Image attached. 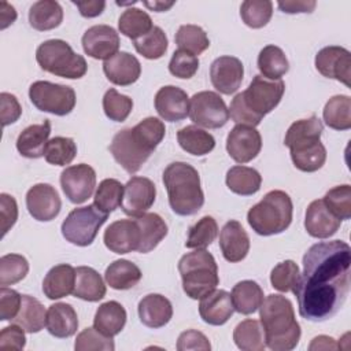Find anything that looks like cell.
Here are the masks:
<instances>
[{
  "label": "cell",
  "instance_id": "cell-5",
  "mask_svg": "<svg viewBox=\"0 0 351 351\" xmlns=\"http://www.w3.org/2000/svg\"><path fill=\"white\" fill-rule=\"evenodd\" d=\"M322 132L324 125L315 115L299 119L288 128L284 144L289 148L291 159L300 171L313 173L324 166L326 149L321 143Z\"/></svg>",
  "mask_w": 351,
  "mask_h": 351
},
{
  "label": "cell",
  "instance_id": "cell-13",
  "mask_svg": "<svg viewBox=\"0 0 351 351\" xmlns=\"http://www.w3.org/2000/svg\"><path fill=\"white\" fill-rule=\"evenodd\" d=\"M60 186L71 203L81 204L86 202L95 191L96 173L93 167L86 163L69 166L60 174Z\"/></svg>",
  "mask_w": 351,
  "mask_h": 351
},
{
  "label": "cell",
  "instance_id": "cell-24",
  "mask_svg": "<svg viewBox=\"0 0 351 351\" xmlns=\"http://www.w3.org/2000/svg\"><path fill=\"white\" fill-rule=\"evenodd\" d=\"M234 307L232 296L225 289H214L208 295L203 296L199 303L200 318L214 326L223 325L233 315Z\"/></svg>",
  "mask_w": 351,
  "mask_h": 351
},
{
  "label": "cell",
  "instance_id": "cell-47",
  "mask_svg": "<svg viewBox=\"0 0 351 351\" xmlns=\"http://www.w3.org/2000/svg\"><path fill=\"white\" fill-rule=\"evenodd\" d=\"M273 14V3L269 0H245L240 5L243 22L252 29L266 26Z\"/></svg>",
  "mask_w": 351,
  "mask_h": 351
},
{
  "label": "cell",
  "instance_id": "cell-41",
  "mask_svg": "<svg viewBox=\"0 0 351 351\" xmlns=\"http://www.w3.org/2000/svg\"><path fill=\"white\" fill-rule=\"evenodd\" d=\"M233 340L241 351H263L266 348L263 328L256 319H244L233 330Z\"/></svg>",
  "mask_w": 351,
  "mask_h": 351
},
{
  "label": "cell",
  "instance_id": "cell-37",
  "mask_svg": "<svg viewBox=\"0 0 351 351\" xmlns=\"http://www.w3.org/2000/svg\"><path fill=\"white\" fill-rule=\"evenodd\" d=\"M226 186L236 195L251 196L261 189L262 177L258 170L248 166H233L226 173Z\"/></svg>",
  "mask_w": 351,
  "mask_h": 351
},
{
  "label": "cell",
  "instance_id": "cell-45",
  "mask_svg": "<svg viewBox=\"0 0 351 351\" xmlns=\"http://www.w3.org/2000/svg\"><path fill=\"white\" fill-rule=\"evenodd\" d=\"M122 196H123V185L115 178H106L99 184L95 192L93 204L101 211L110 214L121 206Z\"/></svg>",
  "mask_w": 351,
  "mask_h": 351
},
{
  "label": "cell",
  "instance_id": "cell-2",
  "mask_svg": "<svg viewBox=\"0 0 351 351\" xmlns=\"http://www.w3.org/2000/svg\"><path fill=\"white\" fill-rule=\"evenodd\" d=\"M165 133V123L155 117H148L133 128L119 130L108 148L117 163L129 174H134L156 149Z\"/></svg>",
  "mask_w": 351,
  "mask_h": 351
},
{
  "label": "cell",
  "instance_id": "cell-33",
  "mask_svg": "<svg viewBox=\"0 0 351 351\" xmlns=\"http://www.w3.org/2000/svg\"><path fill=\"white\" fill-rule=\"evenodd\" d=\"M232 302L234 311L250 315L259 310L263 302V289L252 280H244L237 282L232 289Z\"/></svg>",
  "mask_w": 351,
  "mask_h": 351
},
{
  "label": "cell",
  "instance_id": "cell-9",
  "mask_svg": "<svg viewBox=\"0 0 351 351\" xmlns=\"http://www.w3.org/2000/svg\"><path fill=\"white\" fill-rule=\"evenodd\" d=\"M36 60L44 71L69 80H78L88 70L85 58L75 53L66 41L59 38L41 43L36 51Z\"/></svg>",
  "mask_w": 351,
  "mask_h": 351
},
{
  "label": "cell",
  "instance_id": "cell-49",
  "mask_svg": "<svg viewBox=\"0 0 351 351\" xmlns=\"http://www.w3.org/2000/svg\"><path fill=\"white\" fill-rule=\"evenodd\" d=\"M77 155V145L70 137H53L45 148V160L55 166H66L73 162Z\"/></svg>",
  "mask_w": 351,
  "mask_h": 351
},
{
  "label": "cell",
  "instance_id": "cell-58",
  "mask_svg": "<svg viewBox=\"0 0 351 351\" xmlns=\"http://www.w3.org/2000/svg\"><path fill=\"white\" fill-rule=\"evenodd\" d=\"M0 219H1V236H5L7 232L15 225L18 219L16 200L8 193L0 195Z\"/></svg>",
  "mask_w": 351,
  "mask_h": 351
},
{
  "label": "cell",
  "instance_id": "cell-56",
  "mask_svg": "<svg viewBox=\"0 0 351 351\" xmlns=\"http://www.w3.org/2000/svg\"><path fill=\"white\" fill-rule=\"evenodd\" d=\"M25 329L16 324H11L5 326L0 332V348L1 350H11V351H21L25 348L26 337Z\"/></svg>",
  "mask_w": 351,
  "mask_h": 351
},
{
  "label": "cell",
  "instance_id": "cell-61",
  "mask_svg": "<svg viewBox=\"0 0 351 351\" xmlns=\"http://www.w3.org/2000/svg\"><path fill=\"white\" fill-rule=\"evenodd\" d=\"M74 5H77V8L80 10V14L84 18H95L99 16L104 7H106V1H99V0H88V1H73Z\"/></svg>",
  "mask_w": 351,
  "mask_h": 351
},
{
  "label": "cell",
  "instance_id": "cell-53",
  "mask_svg": "<svg viewBox=\"0 0 351 351\" xmlns=\"http://www.w3.org/2000/svg\"><path fill=\"white\" fill-rule=\"evenodd\" d=\"M75 351H112L115 348L112 337L100 333L95 326L85 328L77 335Z\"/></svg>",
  "mask_w": 351,
  "mask_h": 351
},
{
  "label": "cell",
  "instance_id": "cell-4",
  "mask_svg": "<svg viewBox=\"0 0 351 351\" xmlns=\"http://www.w3.org/2000/svg\"><path fill=\"white\" fill-rule=\"evenodd\" d=\"M265 343L273 351H291L300 340V325L295 318L293 306L282 295L266 296L259 307Z\"/></svg>",
  "mask_w": 351,
  "mask_h": 351
},
{
  "label": "cell",
  "instance_id": "cell-60",
  "mask_svg": "<svg viewBox=\"0 0 351 351\" xmlns=\"http://www.w3.org/2000/svg\"><path fill=\"white\" fill-rule=\"evenodd\" d=\"M278 8L285 14H299V12H313L317 3L313 0H285L277 3Z\"/></svg>",
  "mask_w": 351,
  "mask_h": 351
},
{
  "label": "cell",
  "instance_id": "cell-28",
  "mask_svg": "<svg viewBox=\"0 0 351 351\" xmlns=\"http://www.w3.org/2000/svg\"><path fill=\"white\" fill-rule=\"evenodd\" d=\"M47 330L58 337H71L78 329V317L74 307L69 303H55L47 310Z\"/></svg>",
  "mask_w": 351,
  "mask_h": 351
},
{
  "label": "cell",
  "instance_id": "cell-32",
  "mask_svg": "<svg viewBox=\"0 0 351 351\" xmlns=\"http://www.w3.org/2000/svg\"><path fill=\"white\" fill-rule=\"evenodd\" d=\"M134 219L141 233V243L137 252L147 254L166 237L167 225L163 218L155 213H144L143 215L134 217Z\"/></svg>",
  "mask_w": 351,
  "mask_h": 351
},
{
  "label": "cell",
  "instance_id": "cell-26",
  "mask_svg": "<svg viewBox=\"0 0 351 351\" xmlns=\"http://www.w3.org/2000/svg\"><path fill=\"white\" fill-rule=\"evenodd\" d=\"M138 318L147 328L158 329L169 324L173 317V306L167 298L149 293L138 302Z\"/></svg>",
  "mask_w": 351,
  "mask_h": 351
},
{
  "label": "cell",
  "instance_id": "cell-42",
  "mask_svg": "<svg viewBox=\"0 0 351 351\" xmlns=\"http://www.w3.org/2000/svg\"><path fill=\"white\" fill-rule=\"evenodd\" d=\"M154 27L151 16L140 8L125 10L118 19L119 32L133 41L145 36Z\"/></svg>",
  "mask_w": 351,
  "mask_h": 351
},
{
  "label": "cell",
  "instance_id": "cell-1",
  "mask_svg": "<svg viewBox=\"0 0 351 351\" xmlns=\"http://www.w3.org/2000/svg\"><path fill=\"white\" fill-rule=\"evenodd\" d=\"M351 248L343 240L321 241L303 256V271L296 288L302 318L322 322L343 307L350 292Z\"/></svg>",
  "mask_w": 351,
  "mask_h": 351
},
{
  "label": "cell",
  "instance_id": "cell-43",
  "mask_svg": "<svg viewBox=\"0 0 351 351\" xmlns=\"http://www.w3.org/2000/svg\"><path fill=\"white\" fill-rule=\"evenodd\" d=\"M176 44L178 49L192 55H200L210 47V40L206 32L197 25H182L176 33Z\"/></svg>",
  "mask_w": 351,
  "mask_h": 351
},
{
  "label": "cell",
  "instance_id": "cell-25",
  "mask_svg": "<svg viewBox=\"0 0 351 351\" xmlns=\"http://www.w3.org/2000/svg\"><path fill=\"white\" fill-rule=\"evenodd\" d=\"M219 247L223 258L236 263L243 261L250 251V237L239 221H228L219 233Z\"/></svg>",
  "mask_w": 351,
  "mask_h": 351
},
{
  "label": "cell",
  "instance_id": "cell-63",
  "mask_svg": "<svg viewBox=\"0 0 351 351\" xmlns=\"http://www.w3.org/2000/svg\"><path fill=\"white\" fill-rule=\"evenodd\" d=\"M337 348H339V346L336 344L335 339L330 336H325V335L314 337L308 346L310 351H313V350H337Z\"/></svg>",
  "mask_w": 351,
  "mask_h": 351
},
{
  "label": "cell",
  "instance_id": "cell-19",
  "mask_svg": "<svg viewBox=\"0 0 351 351\" xmlns=\"http://www.w3.org/2000/svg\"><path fill=\"white\" fill-rule=\"evenodd\" d=\"M106 247L115 254L137 251L141 243V233L136 219H119L112 222L103 236Z\"/></svg>",
  "mask_w": 351,
  "mask_h": 351
},
{
  "label": "cell",
  "instance_id": "cell-8",
  "mask_svg": "<svg viewBox=\"0 0 351 351\" xmlns=\"http://www.w3.org/2000/svg\"><path fill=\"white\" fill-rule=\"evenodd\" d=\"M182 289L191 299H202L219 284L218 266L214 256L206 248L185 254L178 262Z\"/></svg>",
  "mask_w": 351,
  "mask_h": 351
},
{
  "label": "cell",
  "instance_id": "cell-23",
  "mask_svg": "<svg viewBox=\"0 0 351 351\" xmlns=\"http://www.w3.org/2000/svg\"><path fill=\"white\" fill-rule=\"evenodd\" d=\"M103 71L110 82L119 86L134 84L141 74V64L136 56L129 52H118L104 60Z\"/></svg>",
  "mask_w": 351,
  "mask_h": 351
},
{
  "label": "cell",
  "instance_id": "cell-59",
  "mask_svg": "<svg viewBox=\"0 0 351 351\" xmlns=\"http://www.w3.org/2000/svg\"><path fill=\"white\" fill-rule=\"evenodd\" d=\"M0 118H1V125L7 126L19 119L22 115V107L18 101V99L7 92L0 93Z\"/></svg>",
  "mask_w": 351,
  "mask_h": 351
},
{
  "label": "cell",
  "instance_id": "cell-15",
  "mask_svg": "<svg viewBox=\"0 0 351 351\" xmlns=\"http://www.w3.org/2000/svg\"><path fill=\"white\" fill-rule=\"evenodd\" d=\"M262 148L261 133L248 125H236L226 137V151L237 163H248Z\"/></svg>",
  "mask_w": 351,
  "mask_h": 351
},
{
  "label": "cell",
  "instance_id": "cell-64",
  "mask_svg": "<svg viewBox=\"0 0 351 351\" xmlns=\"http://www.w3.org/2000/svg\"><path fill=\"white\" fill-rule=\"evenodd\" d=\"M144 5L152 11H156V12H162V11H167L169 8H171L174 5V1H144Z\"/></svg>",
  "mask_w": 351,
  "mask_h": 351
},
{
  "label": "cell",
  "instance_id": "cell-22",
  "mask_svg": "<svg viewBox=\"0 0 351 351\" xmlns=\"http://www.w3.org/2000/svg\"><path fill=\"white\" fill-rule=\"evenodd\" d=\"M340 225L341 221L329 211L322 199L313 200L308 204L306 210L304 228L311 237L329 239L339 230Z\"/></svg>",
  "mask_w": 351,
  "mask_h": 351
},
{
  "label": "cell",
  "instance_id": "cell-7",
  "mask_svg": "<svg viewBox=\"0 0 351 351\" xmlns=\"http://www.w3.org/2000/svg\"><path fill=\"white\" fill-rule=\"evenodd\" d=\"M293 204L284 191H270L247 213L248 225L261 236L282 233L292 222Z\"/></svg>",
  "mask_w": 351,
  "mask_h": 351
},
{
  "label": "cell",
  "instance_id": "cell-40",
  "mask_svg": "<svg viewBox=\"0 0 351 351\" xmlns=\"http://www.w3.org/2000/svg\"><path fill=\"white\" fill-rule=\"evenodd\" d=\"M326 126L335 130H348L351 128V99L347 95L330 97L322 111Z\"/></svg>",
  "mask_w": 351,
  "mask_h": 351
},
{
  "label": "cell",
  "instance_id": "cell-12",
  "mask_svg": "<svg viewBox=\"0 0 351 351\" xmlns=\"http://www.w3.org/2000/svg\"><path fill=\"white\" fill-rule=\"evenodd\" d=\"M189 118L197 126L218 129L229 121V110L223 99L211 90H202L189 99Z\"/></svg>",
  "mask_w": 351,
  "mask_h": 351
},
{
  "label": "cell",
  "instance_id": "cell-55",
  "mask_svg": "<svg viewBox=\"0 0 351 351\" xmlns=\"http://www.w3.org/2000/svg\"><path fill=\"white\" fill-rule=\"evenodd\" d=\"M22 304V295L15 289L1 287L0 289V319L11 321L16 317Z\"/></svg>",
  "mask_w": 351,
  "mask_h": 351
},
{
  "label": "cell",
  "instance_id": "cell-57",
  "mask_svg": "<svg viewBox=\"0 0 351 351\" xmlns=\"http://www.w3.org/2000/svg\"><path fill=\"white\" fill-rule=\"evenodd\" d=\"M211 348V344L206 335H203L199 330L189 329L182 332L178 336L177 340V350L178 351H188V350H200V351H208Z\"/></svg>",
  "mask_w": 351,
  "mask_h": 351
},
{
  "label": "cell",
  "instance_id": "cell-52",
  "mask_svg": "<svg viewBox=\"0 0 351 351\" xmlns=\"http://www.w3.org/2000/svg\"><path fill=\"white\" fill-rule=\"evenodd\" d=\"M300 271L298 265L288 259L276 265L270 273L271 287L280 292H293L299 281Z\"/></svg>",
  "mask_w": 351,
  "mask_h": 351
},
{
  "label": "cell",
  "instance_id": "cell-20",
  "mask_svg": "<svg viewBox=\"0 0 351 351\" xmlns=\"http://www.w3.org/2000/svg\"><path fill=\"white\" fill-rule=\"evenodd\" d=\"M244 67L240 59L234 56H219L210 67L213 86L223 95L234 93L243 81Z\"/></svg>",
  "mask_w": 351,
  "mask_h": 351
},
{
  "label": "cell",
  "instance_id": "cell-50",
  "mask_svg": "<svg viewBox=\"0 0 351 351\" xmlns=\"http://www.w3.org/2000/svg\"><path fill=\"white\" fill-rule=\"evenodd\" d=\"M322 200L329 211L340 221L351 218V186L348 184L329 189Z\"/></svg>",
  "mask_w": 351,
  "mask_h": 351
},
{
  "label": "cell",
  "instance_id": "cell-10",
  "mask_svg": "<svg viewBox=\"0 0 351 351\" xmlns=\"http://www.w3.org/2000/svg\"><path fill=\"white\" fill-rule=\"evenodd\" d=\"M108 214L97 208L95 204L74 208L69 213L62 223L63 237L78 247L90 245L101 228L107 221Z\"/></svg>",
  "mask_w": 351,
  "mask_h": 351
},
{
  "label": "cell",
  "instance_id": "cell-48",
  "mask_svg": "<svg viewBox=\"0 0 351 351\" xmlns=\"http://www.w3.org/2000/svg\"><path fill=\"white\" fill-rule=\"evenodd\" d=\"M29 271V262L19 254H7L0 258V285L7 287L22 281Z\"/></svg>",
  "mask_w": 351,
  "mask_h": 351
},
{
  "label": "cell",
  "instance_id": "cell-62",
  "mask_svg": "<svg viewBox=\"0 0 351 351\" xmlns=\"http://www.w3.org/2000/svg\"><path fill=\"white\" fill-rule=\"evenodd\" d=\"M15 19H16L15 8L11 4H8L7 1H1V4H0V22H1L0 29H5L11 23H14Z\"/></svg>",
  "mask_w": 351,
  "mask_h": 351
},
{
  "label": "cell",
  "instance_id": "cell-38",
  "mask_svg": "<svg viewBox=\"0 0 351 351\" xmlns=\"http://www.w3.org/2000/svg\"><path fill=\"white\" fill-rule=\"evenodd\" d=\"M12 321L26 332L37 333L47 322V311L40 300L30 295H22L21 308Z\"/></svg>",
  "mask_w": 351,
  "mask_h": 351
},
{
  "label": "cell",
  "instance_id": "cell-16",
  "mask_svg": "<svg viewBox=\"0 0 351 351\" xmlns=\"http://www.w3.org/2000/svg\"><path fill=\"white\" fill-rule=\"evenodd\" d=\"M156 197L155 184L147 177H132L123 185L121 208L129 217L143 215L154 204Z\"/></svg>",
  "mask_w": 351,
  "mask_h": 351
},
{
  "label": "cell",
  "instance_id": "cell-31",
  "mask_svg": "<svg viewBox=\"0 0 351 351\" xmlns=\"http://www.w3.org/2000/svg\"><path fill=\"white\" fill-rule=\"evenodd\" d=\"M126 324V310L115 300L99 306L93 318V326L108 337L117 336Z\"/></svg>",
  "mask_w": 351,
  "mask_h": 351
},
{
  "label": "cell",
  "instance_id": "cell-11",
  "mask_svg": "<svg viewBox=\"0 0 351 351\" xmlns=\"http://www.w3.org/2000/svg\"><path fill=\"white\" fill-rule=\"evenodd\" d=\"M29 97L37 110L59 117L70 114L77 101L73 88L49 81L33 82L29 88Z\"/></svg>",
  "mask_w": 351,
  "mask_h": 351
},
{
  "label": "cell",
  "instance_id": "cell-29",
  "mask_svg": "<svg viewBox=\"0 0 351 351\" xmlns=\"http://www.w3.org/2000/svg\"><path fill=\"white\" fill-rule=\"evenodd\" d=\"M75 285V269L71 265L60 263L53 266L43 281V292L51 299H60L73 293Z\"/></svg>",
  "mask_w": 351,
  "mask_h": 351
},
{
  "label": "cell",
  "instance_id": "cell-30",
  "mask_svg": "<svg viewBox=\"0 0 351 351\" xmlns=\"http://www.w3.org/2000/svg\"><path fill=\"white\" fill-rule=\"evenodd\" d=\"M73 296L86 302L101 300L106 296V285L101 276L89 266H78L75 269Z\"/></svg>",
  "mask_w": 351,
  "mask_h": 351
},
{
  "label": "cell",
  "instance_id": "cell-35",
  "mask_svg": "<svg viewBox=\"0 0 351 351\" xmlns=\"http://www.w3.org/2000/svg\"><path fill=\"white\" fill-rule=\"evenodd\" d=\"M63 21V10L58 1L40 0L29 10V23L38 32H47L58 27Z\"/></svg>",
  "mask_w": 351,
  "mask_h": 351
},
{
  "label": "cell",
  "instance_id": "cell-18",
  "mask_svg": "<svg viewBox=\"0 0 351 351\" xmlns=\"http://www.w3.org/2000/svg\"><path fill=\"white\" fill-rule=\"evenodd\" d=\"M26 207L36 221L48 222L59 215L62 202L52 185L36 184L26 193Z\"/></svg>",
  "mask_w": 351,
  "mask_h": 351
},
{
  "label": "cell",
  "instance_id": "cell-6",
  "mask_svg": "<svg viewBox=\"0 0 351 351\" xmlns=\"http://www.w3.org/2000/svg\"><path fill=\"white\" fill-rule=\"evenodd\" d=\"M169 204L177 215H193L204 204L197 170L185 162L170 163L162 176Z\"/></svg>",
  "mask_w": 351,
  "mask_h": 351
},
{
  "label": "cell",
  "instance_id": "cell-46",
  "mask_svg": "<svg viewBox=\"0 0 351 351\" xmlns=\"http://www.w3.org/2000/svg\"><path fill=\"white\" fill-rule=\"evenodd\" d=\"M217 236H218L217 221L210 215H204L193 226L189 228L185 247L193 248V250L206 248L217 239Z\"/></svg>",
  "mask_w": 351,
  "mask_h": 351
},
{
  "label": "cell",
  "instance_id": "cell-21",
  "mask_svg": "<svg viewBox=\"0 0 351 351\" xmlns=\"http://www.w3.org/2000/svg\"><path fill=\"white\" fill-rule=\"evenodd\" d=\"M155 110L167 122L182 121L189 114V97L178 86H162L155 95Z\"/></svg>",
  "mask_w": 351,
  "mask_h": 351
},
{
  "label": "cell",
  "instance_id": "cell-44",
  "mask_svg": "<svg viewBox=\"0 0 351 351\" xmlns=\"http://www.w3.org/2000/svg\"><path fill=\"white\" fill-rule=\"evenodd\" d=\"M136 51L144 56L145 59H159L162 58L166 51H167V45H169V40L166 33L159 27V26H154L151 32H148L145 36L137 38L133 41Z\"/></svg>",
  "mask_w": 351,
  "mask_h": 351
},
{
  "label": "cell",
  "instance_id": "cell-34",
  "mask_svg": "<svg viewBox=\"0 0 351 351\" xmlns=\"http://www.w3.org/2000/svg\"><path fill=\"white\" fill-rule=\"evenodd\" d=\"M141 276V270L136 263L128 259H118L106 269L104 280L112 289L125 291L137 285Z\"/></svg>",
  "mask_w": 351,
  "mask_h": 351
},
{
  "label": "cell",
  "instance_id": "cell-51",
  "mask_svg": "<svg viewBox=\"0 0 351 351\" xmlns=\"http://www.w3.org/2000/svg\"><path fill=\"white\" fill-rule=\"evenodd\" d=\"M133 108V100L119 93L117 89H108L103 96V110L108 119L114 122H123Z\"/></svg>",
  "mask_w": 351,
  "mask_h": 351
},
{
  "label": "cell",
  "instance_id": "cell-14",
  "mask_svg": "<svg viewBox=\"0 0 351 351\" xmlns=\"http://www.w3.org/2000/svg\"><path fill=\"white\" fill-rule=\"evenodd\" d=\"M315 69L326 78L343 82L351 86V53L339 45H329L315 55Z\"/></svg>",
  "mask_w": 351,
  "mask_h": 351
},
{
  "label": "cell",
  "instance_id": "cell-27",
  "mask_svg": "<svg viewBox=\"0 0 351 351\" xmlns=\"http://www.w3.org/2000/svg\"><path fill=\"white\" fill-rule=\"evenodd\" d=\"M51 133V122L45 119L43 123L25 128L16 138L18 152L29 159H37L45 155L48 137Z\"/></svg>",
  "mask_w": 351,
  "mask_h": 351
},
{
  "label": "cell",
  "instance_id": "cell-54",
  "mask_svg": "<svg viewBox=\"0 0 351 351\" xmlns=\"http://www.w3.org/2000/svg\"><path fill=\"white\" fill-rule=\"evenodd\" d=\"M197 69H199L197 56H195L186 51H182V49L174 51V53L169 62V71L174 77L182 78V80L192 78L196 74Z\"/></svg>",
  "mask_w": 351,
  "mask_h": 351
},
{
  "label": "cell",
  "instance_id": "cell-3",
  "mask_svg": "<svg viewBox=\"0 0 351 351\" xmlns=\"http://www.w3.org/2000/svg\"><path fill=\"white\" fill-rule=\"evenodd\" d=\"M285 84L282 80H267L255 75L248 88L237 93L230 103L229 117L237 125L258 126L263 117L273 111L282 99Z\"/></svg>",
  "mask_w": 351,
  "mask_h": 351
},
{
  "label": "cell",
  "instance_id": "cell-36",
  "mask_svg": "<svg viewBox=\"0 0 351 351\" xmlns=\"http://www.w3.org/2000/svg\"><path fill=\"white\" fill-rule=\"evenodd\" d=\"M177 141L185 152L195 156L207 155L215 147L214 137L196 125H188L180 129L177 132Z\"/></svg>",
  "mask_w": 351,
  "mask_h": 351
},
{
  "label": "cell",
  "instance_id": "cell-17",
  "mask_svg": "<svg viewBox=\"0 0 351 351\" xmlns=\"http://www.w3.org/2000/svg\"><path fill=\"white\" fill-rule=\"evenodd\" d=\"M84 52L99 60H107L119 49V34L108 25H95L89 27L82 36Z\"/></svg>",
  "mask_w": 351,
  "mask_h": 351
},
{
  "label": "cell",
  "instance_id": "cell-39",
  "mask_svg": "<svg viewBox=\"0 0 351 351\" xmlns=\"http://www.w3.org/2000/svg\"><path fill=\"white\" fill-rule=\"evenodd\" d=\"M258 69L261 75L267 80H281L288 73L289 63L280 47L266 45L258 55Z\"/></svg>",
  "mask_w": 351,
  "mask_h": 351
}]
</instances>
